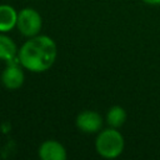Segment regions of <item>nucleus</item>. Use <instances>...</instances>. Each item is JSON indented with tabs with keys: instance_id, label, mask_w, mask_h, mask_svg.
Segmentation results:
<instances>
[{
	"instance_id": "9",
	"label": "nucleus",
	"mask_w": 160,
	"mask_h": 160,
	"mask_svg": "<svg viewBox=\"0 0 160 160\" xmlns=\"http://www.w3.org/2000/svg\"><path fill=\"white\" fill-rule=\"evenodd\" d=\"M126 121V111L122 106L120 105H115L111 106L106 114V122L111 126V128H120L125 124Z\"/></svg>"
},
{
	"instance_id": "10",
	"label": "nucleus",
	"mask_w": 160,
	"mask_h": 160,
	"mask_svg": "<svg viewBox=\"0 0 160 160\" xmlns=\"http://www.w3.org/2000/svg\"><path fill=\"white\" fill-rule=\"evenodd\" d=\"M142 1L149 5H160V0H142Z\"/></svg>"
},
{
	"instance_id": "6",
	"label": "nucleus",
	"mask_w": 160,
	"mask_h": 160,
	"mask_svg": "<svg viewBox=\"0 0 160 160\" xmlns=\"http://www.w3.org/2000/svg\"><path fill=\"white\" fill-rule=\"evenodd\" d=\"M68 156L65 146L56 140H46L39 148L41 160H65Z\"/></svg>"
},
{
	"instance_id": "7",
	"label": "nucleus",
	"mask_w": 160,
	"mask_h": 160,
	"mask_svg": "<svg viewBox=\"0 0 160 160\" xmlns=\"http://www.w3.org/2000/svg\"><path fill=\"white\" fill-rule=\"evenodd\" d=\"M18 11L10 5H0V32H9L16 26Z\"/></svg>"
},
{
	"instance_id": "4",
	"label": "nucleus",
	"mask_w": 160,
	"mask_h": 160,
	"mask_svg": "<svg viewBox=\"0 0 160 160\" xmlns=\"http://www.w3.org/2000/svg\"><path fill=\"white\" fill-rule=\"evenodd\" d=\"M75 122L80 131L86 134H95L101 130L104 120L99 112L92 110H84L76 116Z\"/></svg>"
},
{
	"instance_id": "1",
	"label": "nucleus",
	"mask_w": 160,
	"mask_h": 160,
	"mask_svg": "<svg viewBox=\"0 0 160 160\" xmlns=\"http://www.w3.org/2000/svg\"><path fill=\"white\" fill-rule=\"evenodd\" d=\"M58 55L55 41L48 35H35L29 38L18 51V61L31 72H44L49 70Z\"/></svg>"
},
{
	"instance_id": "3",
	"label": "nucleus",
	"mask_w": 160,
	"mask_h": 160,
	"mask_svg": "<svg viewBox=\"0 0 160 160\" xmlns=\"http://www.w3.org/2000/svg\"><path fill=\"white\" fill-rule=\"evenodd\" d=\"M42 28V19L40 14L32 8H24L18 12L16 29L22 36L32 38L39 35Z\"/></svg>"
},
{
	"instance_id": "5",
	"label": "nucleus",
	"mask_w": 160,
	"mask_h": 160,
	"mask_svg": "<svg viewBox=\"0 0 160 160\" xmlns=\"http://www.w3.org/2000/svg\"><path fill=\"white\" fill-rule=\"evenodd\" d=\"M25 80V75L22 71V66L20 62H8L6 69L1 74V82L2 85L9 90H16L22 86Z\"/></svg>"
},
{
	"instance_id": "2",
	"label": "nucleus",
	"mask_w": 160,
	"mask_h": 160,
	"mask_svg": "<svg viewBox=\"0 0 160 160\" xmlns=\"http://www.w3.org/2000/svg\"><path fill=\"white\" fill-rule=\"evenodd\" d=\"M125 140L120 131L116 128H109L105 130H100L96 140L95 149L98 154L104 159H115L124 151Z\"/></svg>"
},
{
	"instance_id": "8",
	"label": "nucleus",
	"mask_w": 160,
	"mask_h": 160,
	"mask_svg": "<svg viewBox=\"0 0 160 160\" xmlns=\"http://www.w3.org/2000/svg\"><path fill=\"white\" fill-rule=\"evenodd\" d=\"M18 48L16 44L5 35V32H0V60L6 62H11L18 60Z\"/></svg>"
}]
</instances>
